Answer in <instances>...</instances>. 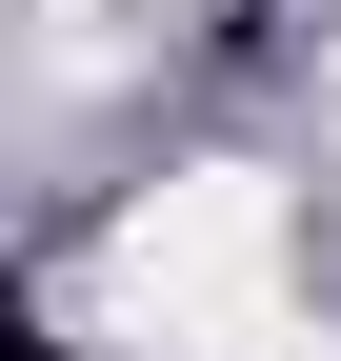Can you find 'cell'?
Wrapping results in <instances>:
<instances>
[{
	"mask_svg": "<svg viewBox=\"0 0 341 361\" xmlns=\"http://www.w3.org/2000/svg\"><path fill=\"white\" fill-rule=\"evenodd\" d=\"M80 322L141 341V361H341L302 301H281V180L261 161H201L120 221V261L80 281Z\"/></svg>",
	"mask_w": 341,
	"mask_h": 361,
	"instance_id": "6da1fadb",
	"label": "cell"
}]
</instances>
